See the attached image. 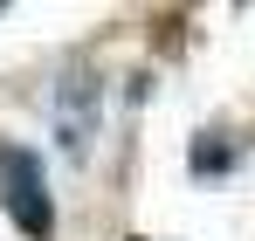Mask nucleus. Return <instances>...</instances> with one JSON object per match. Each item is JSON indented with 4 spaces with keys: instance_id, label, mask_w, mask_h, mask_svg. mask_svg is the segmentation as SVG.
I'll return each instance as SVG.
<instances>
[{
    "instance_id": "1",
    "label": "nucleus",
    "mask_w": 255,
    "mask_h": 241,
    "mask_svg": "<svg viewBox=\"0 0 255 241\" xmlns=\"http://www.w3.org/2000/svg\"><path fill=\"white\" fill-rule=\"evenodd\" d=\"M0 200H7V214H14V228H21V235L42 241L48 228H55V207H48L42 165H35V152H21V145H0Z\"/></svg>"
},
{
    "instance_id": "2",
    "label": "nucleus",
    "mask_w": 255,
    "mask_h": 241,
    "mask_svg": "<svg viewBox=\"0 0 255 241\" xmlns=\"http://www.w3.org/2000/svg\"><path fill=\"white\" fill-rule=\"evenodd\" d=\"M69 118H62V145L69 152H83V138H90V111H83V76H69Z\"/></svg>"
},
{
    "instance_id": "3",
    "label": "nucleus",
    "mask_w": 255,
    "mask_h": 241,
    "mask_svg": "<svg viewBox=\"0 0 255 241\" xmlns=\"http://www.w3.org/2000/svg\"><path fill=\"white\" fill-rule=\"evenodd\" d=\"M235 165V145H221L214 131H200V145H193V172H228Z\"/></svg>"
}]
</instances>
